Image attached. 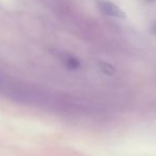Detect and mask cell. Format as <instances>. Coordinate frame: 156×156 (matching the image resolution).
<instances>
[{
  "instance_id": "4",
  "label": "cell",
  "mask_w": 156,
  "mask_h": 156,
  "mask_svg": "<svg viewBox=\"0 0 156 156\" xmlns=\"http://www.w3.org/2000/svg\"><path fill=\"white\" fill-rule=\"evenodd\" d=\"M152 31L154 32L155 34H156V21H155V23H153V25H152Z\"/></svg>"
},
{
  "instance_id": "3",
  "label": "cell",
  "mask_w": 156,
  "mask_h": 156,
  "mask_svg": "<svg viewBox=\"0 0 156 156\" xmlns=\"http://www.w3.org/2000/svg\"><path fill=\"white\" fill-rule=\"evenodd\" d=\"M66 65L70 69H76V68L80 67V62H79L78 58H73V56H69V58H66Z\"/></svg>"
},
{
  "instance_id": "2",
  "label": "cell",
  "mask_w": 156,
  "mask_h": 156,
  "mask_svg": "<svg viewBox=\"0 0 156 156\" xmlns=\"http://www.w3.org/2000/svg\"><path fill=\"white\" fill-rule=\"evenodd\" d=\"M99 67H100L101 71H103L105 74H113L114 72H115V68H114L111 64L100 62L99 63Z\"/></svg>"
},
{
  "instance_id": "1",
  "label": "cell",
  "mask_w": 156,
  "mask_h": 156,
  "mask_svg": "<svg viewBox=\"0 0 156 156\" xmlns=\"http://www.w3.org/2000/svg\"><path fill=\"white\" fill-rule=\"evenodd\" d=\"M99 6H100L101 11L107 16L115 17V18H121L123 19L126 17L125 13L117 4L113 3L111 1H100L99 2Z\"/></svg>"
}]
</instances>
